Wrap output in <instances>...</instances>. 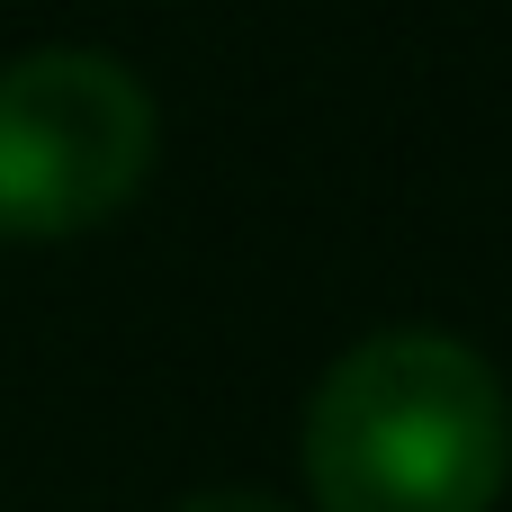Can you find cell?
<instances>
[{"label":"cell","mask_w":512,"mask_h":512,"mask_svg":"<svg viewBox=\"0 0 512 512\" xmlns=\"http://www.w3.org/2000/svg\"><path fill=\"white\" fill-rule=\"evenodd\" d=\"M512 486V396L450 333H369L306 396L315 512H495Z\"/></svg>","instance_id":"cell-1"},{"label":"cell","mask_w":512,"mask_h":512,"mask_svg":"<svg viewBox=\"0 0 512 512\" xmlns=\"http://www.w3.org/2000/svg\"><path fill=\"white\" fill-rule=\"evenodd\" d=\"M153 90L90 45L0 63V243H72L108 225L153 171Z\"/></svg>","instance_id":"cell-2"},{"label":"cell","mask_w":512,"mask_h":512,"mask_svg":"<svg viewBox=\"0 0 512 512\" xmlns=\"http://www.w3.org/2000/svg\"><path fill=\"white\" fill-rule=\"evenodd\" d=\"M171 512H288L279 495H252V486H207V495H189V504Z\"/></svg>","instance_id":"cell-3"}]
</instances>
